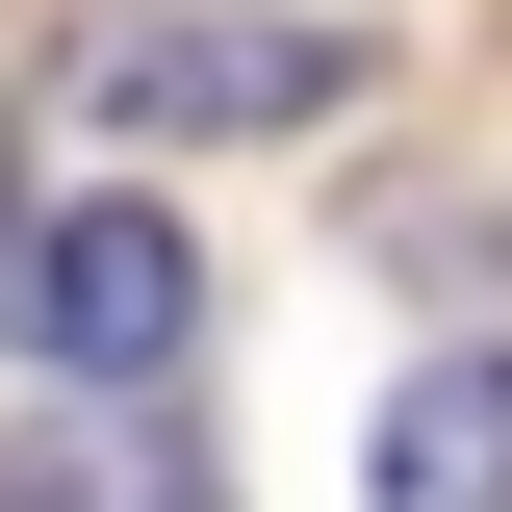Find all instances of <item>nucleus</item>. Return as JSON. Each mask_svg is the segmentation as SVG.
Instances as JSON below:
<instances>
[{
	"mask_svg": "<svg viewBox=\"0 0 512 512\" xmlns=\"http://www.w3.org/2000/svg\"><path fill=\"white\" fill-rule=\"evenodd\" d=\"M0 231H26V154H0Z\"/></svg>",
	"mask_w": 512,
	"mask_h": 512,
	"instance_id": "nucleus-5",
	"label": "nucleus"
},
{
	"mask_svg": "<svg viewBox=\"0 0 512 512\" xmlns=\"http://www.w3.org/2000/svg\"><path fill=\"white\" fill-rule=\"evenodd\" d=\"M359 512H512V333H487V359H410V384H384Z\"/></svg>",
	"mask_w": 512,
	"mask_h": 512,
	"instance_id": "nucleus-3",
	"label": "nucleus"
},
{
	"mask_svg": "<svg viewBox=\"0 0 512 512\" xmlns=\"http://www.w3.org/2000/svg\"><path fill=\"white\" fill-rule=\"evenodd\" d=\"M77 103L103 128H154V154H231V128H333L359 103V26H77Z\"/></svg>",
	"mask_w": 512,
	"mask_h": 512,
	"instance_id": "nucleus-2",
	"label": "nucleus"
},
{
	"mask_svg": "<svg viewBox=\"0 0 512 512\" xmlns=\"http://www.w3.org/2000/svg\"><path fill=\"white\" fill-rule=\"evenodd\" d=\"M0 512H231V487L180 410H52V436H0Z\"/></svg>",
	"mask_w": 512,
	"mask_h": 512,
	"instance_id": "nucleus-4",
	"label": "nucleus"
},
{
	"mask_svg": "<svg viewBox=\"0 0 512 512\" xmlns=\"http://www.w3.org/2000/svg\"><path fill=\"white\" fill-rule=\"evenodd\" d=\"M0 333H26V359L52 384H180V333H205V231L154 180H103V205H26V231H0Z\"/></svg>",
	"mask_w": 512,
	"mask_h": 512,
	"instance_id": "nucleus-1",
	"label": "nucleus"
}]
</instances>
